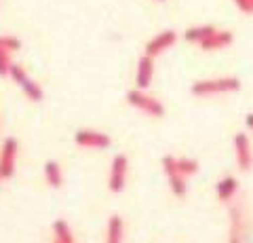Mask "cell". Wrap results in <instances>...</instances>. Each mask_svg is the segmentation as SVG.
Listing matches in <instances>:
<instances>
[{
    "mask_svg": "<svg viewBox=\"0 0 253 243\" xmlns=\"http://www.w3.org/2000/svg\"><path fill=\"white\" fill-rule=\"evenodd\" d=\"M241 89V78L236 76H221V78H207V81H196L190 93L196 97H211L221 93H236Z\"/></svg>",
    "mask_w": 253,
    "mask_h": 243,
    "instance_id": "1",
    "label": "cell"
},
{
    "mask_svg": "<svg viewBox=\"0 0 253 243\" xmlns=\"http://www.w3.org/2000/svg\"><path fill=\"white\" fill-rule=\"evenodd\" d=\"M126 101H129L133 108L141 110L144 114L152 116V119H161V116L165 114L163 101H158L156 97L148 96V93H146V91H141V89H131L129 93H126Z\"/></svg>",
    "mask_w": 253,
    "mask_h": 243,
    "instance_id": "2",
    "label": "cell"
},
{
    "mask_svg": "<svg viewBox=\"0 0 253 243\" xmlns=\"http://www.w3.org/2000/svg\"><path fill=\"white\" fill-rule=\"evenodd\" d=\"M126 176H129V159L126 154H116L110 163V174H108V188L110 193H123L126 186Z\"/></svg>",
    "mask_w": 253,
    "mask_h": 243,
    "instance_id": "3",
    "label": "cell"
},
{
    "mask_svg": "<svg viewBox=\"0 0 253 243\" xmlns=\"http://www.w3.org/2000/svg\"><path fill=\"white\" fill-rule=\"evenodd\" d=\"M11 78L19 85V89L26 93V97H28L30 101H42V99H44V91H42V87H41V85H38L34 78H32V76L26 72V68H21V66H17V64H13V68H11Z\"/></svg>",
    "mask_w": 253,
    "mask_h": 243,
    "instance_id": "4",
    "label": "cell"
},
{
    "mask_svg": "<svg viewBox=\"0 0 253 243\" xmlns=\"http://www.w3.org/2000/svg\"><path fill=\"white\" fill-rule=\"evenodd\" d=\"M163 171L165 176L169 180V186H171V193L175 194V197H186L188 193V186H186V178L177 171V156L173 154H165L163 156Z\"/></svg>",
    "mask_w": 253,
    "mask_h": 243,
    "instance_id": "5",
    "label": "cell"
},
{
    "mask_svg": "<svg viewBox=\"0 0 253 243\" xmlns=\"http://www.w3.org/2000/svg\"><path fill=\"white\" fill-rule=\"evenodd\" d=\"M74 144L81 148H93V150H106L112 144V138L104 131H95V129H81L74 136Z\"/></svg>",
    "mask_w": 253,
    "mask_h": 243,
    "instance_id": "6",
    "label": "cell"
},
{
    "mask_svg": "<svg viewBox=\"0 0 253 243\" xmlns=\"http://www.w3.org/2000/svg\"><path fill=\"white\" fill-rule=\"evenodd\" d=\"M17 152H19V142L15 138H6L2 146H0V171H2L4 178H13Z\"/></svg>",
    "mask_w": 253,
    "mask_h": 243,
    "instance_id": "7",
    "label": "cell"
},
{
    "mask_svg": "<svg viewBox=\"0 0 253 243\" xmlns=\"http://www.w3.org/2000/svg\"><path fill=\"white\" fill-rule=\"evenodd\" d=\"M175 43H177V32H175V30H163L161 34H156L154 38H150L144 53H146V55H150V57H158L161 53L169 51Z\"/></svg>",
    "mask_w": 253,
    "mask_h": 243,
    "instance_id": "8",
    "label": "cell"
},
{
    "mask_svg": "<svg viewBox=\"0 0 253 243\" xmlns=\"http://www.w3.org/2000/svg\"><path fill=\"white\" fill-rule=\"evenodd\" d=\"M234 156H236V165H239L241 171H251L253 152H251V142L245 133H236L234 136Z\"/></svg>",
    "mask_w": 253,
    "mask_h": 243,
    "instance_id": "9",
    "label": "cell"
},
{
    "mask_svg": "<svg viewBox=\"0 0 253 243\" xmlns=\"http://www.w3.org/2000/svg\"><path fill=\"white\" fill-rule=\"evenodd\" d=\"M152 76H154V57L150 55H141L137 59V70H135V85L137 89L146 91L150 87V83H152Z\"/></svg>",
    "mask_w": 253,
    "mask_h": 243,
    "instance_id": "10",
    "label": "cell"
},
{
    "mask_svg": "<svg viewBox=\"0 0 253 243\" xmlns=\"http://www.w3.org/2000/svg\"><path fill=\"white\" fill-rule=\"evenodd\" d=\"M234 41L232 32H228V30H215L207 41L201 43L199 47L203 51H219V49H226V47H230Z\"/></svg>",
    "mask_w": 253,
    "mask_h": 243,
    "instance_id": "11",
    "label": "cell"
},
{
    "mask_svg": "<svg viewBox=\"0 0 253 243\" xmlns=\"http://www.w3.org/2000/svg\"><path fill=\"white\" fill-rule=\"evenodd\" d=\"M245 241V222L241 216V207H230V233H228V243H243Z\"/></svg>",
    "mask_w": 253,
    "mask_h": 243,
    "instance_id": "12",
    "label": "cell"
},
{
    "mask_svg": "<svg viewBox=\"0 0 253 243\" xmlns=\"http://www.w3.org/2000/svg\"><path fill=\"white\" fill-rule=\"evenodd\" d=\"M236 193H239V180L234 176H224L215 184V194L221 203H230L236 197Z\"/></svg>",
    "mask_w": 253,
    "mask_h": 243,
    "instance_id": "13",
    "label": "cell"
},
{
    "mask_svg": "<svg viewBox=\"0 0 253 243\" xmlns=\"http://www.w3.org/2000/svg\"><path fill=\"white\" fill-rule=\"evenodd\" d=\"M125 241V222L118 214H112L108 218L106 226V243H123Z\"/></svg>",
    "mask_w": 253,
    "mask_h": 243,
    "instance_id": "14",
    "label": "cell"
},
{
    "mask_svg": "<svg viewBox=\"0 0 253 243\" xmlns=\"http://www.w3.org/2000/svg\"><path fill=\"white\" fill-rule=\"evenodd\" d=\"M44 182L51 188H61L63 186V171L57 161H46L44 163Z\"/></svg>",
    "mask_w": 253,
    "mask_h": 243,
    "instance_id": "15",
    "label": "cell"
},
{
    "mask_svg": "<svg viewBox=\"0 0 253 243\" xmlns=\"http://www.w3.org/2000/svg\"><path fill=\"white\" fill-rule=\"evenodd\" d=\"M215 32V28L211 26V23H205V26H194V28H188L186 32H184V38L188 43H196V45H201L205 43L207 38Z\"/></svg>",
    "mask_w": 253,
    "mask_h": 243,
    "instance_id": "16",
    "label": "cell"
},
{
    "mask_svg": "<svg viewBox=\"0 0 253 243\" xmlns=\"http://www.w3.org/2000/svg\"><path fill=\"white\" fill-rule=\"evenodd\" d=\"M53 235H55V243H76L74 233L70 229V224L66 220H55L53 222Z\"/></svg>",
    "mask_w": 253,
    "mask_h": 243,
    "instance_id": "17",
    "label": "cell"
},
{
    "mask_svg": "<svg viewBox=\"0 0 253 243\" xmlns=\"http://www.w3.org/2000/svg\"><path fill=\"white\" fill-rule=\"evenodd\" d=\"M177 171L184 178L188 176H194L196 171H199V161L196 159H190V156H179L177 159Z\"/></svg>",
    "mask_w": 253,
    "mask_h": 243,
    "instance_id": "18",
    "label": "cell"
},
{
    "mask_svg": "<svg viewBox=\"0 0 253 243\" xmlns=\"http://www.w3.org/2000/svg\"><path fill=\"white\" fill-rule=\"evenodd\" d=\"M21 49V41L15 34H0V51L13 53Z\"/></svg>",
    "mask_w": 253,
    "mask_h": 243,
    "instance_id": "19",
    "label": "cell"
},
{
    "mask_svg": "<svg viewBox=\"0 0 253 243\" xmlns=\"http://www.w3.org/2000/svg\"><path fill=\"white\" fill-rule=\"evenodd\" d=\"M11 68H13L11 53L0 51V76H11Z\"/></svg>",
    "mask_w": 253,
    "mask_h": 243,
    "instance_id": "20",
    "label": "cell"
},
{
    "mask_svg": "<svg viewBox=\"0 0 253 243\" xmlns=\"http://www.w3.org/2000/svg\"><path fill=\"white\" fill-rule=\"evenodd\" d=\"M234 4L239 6V11L247 13V15H253V0H234Z\"/></svg>",
    "mask_w": 253,
    "mask_h": 243,
    "instance_id": "21",
    "label": "cell"
},
{
    "mask_svg": "<svg viewBox=\"0 0 253 243\" xmlns=\"http://www.w3.org/2000/svg\"><path fill=\"white\" fill-rule=\"evenodd\" d=\"M245 123H247V127L253 131V112H249L247 116H245Z\"/></svg>",
    "mask_w": 253,
    "mask_h": 243,
    "instance_id": "22",
    "label": "cell"
},
{
    "mask_svg": "<svg viewBox=\"0 0 253 243\" xmlns=\"http://www.w3.org/2000/svg\"><path fill=\"white\" fill-rule=\"evenodd\" d=\"M2 180H4V176H2V171H0V182H2Z\"/></svg>",
    "mask_w": 253,
    "mask_h": 243,
    "instance_id": "23",
    "label": "cell"
},
{
    "mask_svg": "<svg viewBox=\"0 0 253 243\" xmlns=\"http://www.w3.org/2000/svg\"><path fill=\"white\" fill-rule=\"evenodd\" d=\"M156 2H167V0H156Z\"/></svg>",
    "mask_w": 253,
    "mask_h": 243,
    "instance_id": "24",
    "label": "cell"
},
{
    "mask_svg": "<svg viewBox=\"0 0 253 243\" xmlns=\"http://www.w3.org/2000/svg\"><path fill=\"white\" fill-rule=\"evenodd\" d=\"M53 243H55V241H53Z\"/></svg>",
    "mask_w": 253,
    "mask_h": 243,
    "instance_id": "25",
    "label": "cell"
}]
</instances>
